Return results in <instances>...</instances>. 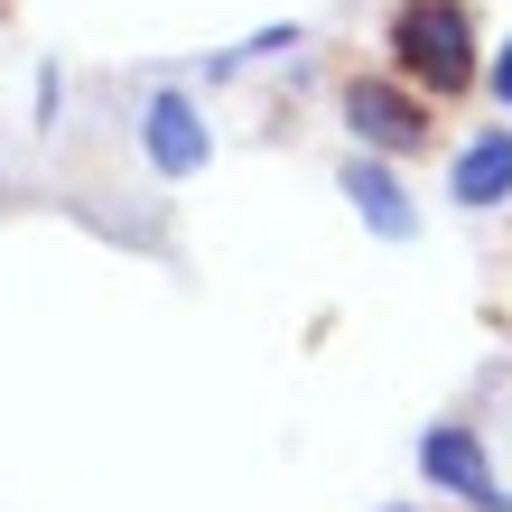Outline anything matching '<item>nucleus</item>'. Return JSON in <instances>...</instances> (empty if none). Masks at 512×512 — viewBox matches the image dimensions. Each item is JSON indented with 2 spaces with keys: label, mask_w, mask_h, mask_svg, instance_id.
Returning a JSON list of instances; mask_svg holds the SVG:
<instances>
[{
  "label": "nucleus",
  "mask_w": 512,
  "mask_h": 512,
  "mask_svg": "<svg viewBox=\"0 0 512 512\" xmlns=\"http://www.w3.org/2000/svg\"><path fill=\"white\" fill-rule=\"evenodd\" d=\"M391 75L410 84L419 103H447V94H466L475 75V19H466V0H401L391 10Z\"/></svg>",
  "instance_id": "1"
},
{
  "label": "nucleus",
  "mask_w": 512,
  "mask_h": 512,
  "mask_svg": "<svg viewBox=\"0 0 512 512\" xmlns=\"http://www.w3.org/2000/svg\"><path fill=\"white\" fill-rule=\"evenodd\" d=\"M447 196L475 205V215L503 205V196H512V131H475V140L457 149V168H447Z\"/></svg>",
  "instance_id": "6"
},
{
  "label": "nucleus",
  "mask_w": 512,
  "mask_h": 512,
  "mask_svg": "<svg viewBox=\"0 0 512 512\" xmlns=\"http://www.w3.org/2000/svg\"><path fill=\"white\" fill-rule=\"evenodd\" d=\"M485 84H494V103L512 112V38H503V56H494V66H485Z\"/></svg>",
  "instance_id": "7"
},
{
  "label": "nucleus",
  "mask_w": 512,
  "mask_h": 512,
  "mask_svg": "<svg viewBox=\"0 0 512 512\" xmlns=\"http://www.w3.org/2000/svg\"><path fill=\"white\" fill-rule=\"evenodd\" d=\"M391 512H410V503H391Z\"/></svg>",
  "instance_id": "8"
},
{
  "label": "nucleus",
  "mask_w": 512,
  "mask_h": 512,
  "mask_svg": "<svg viewBox=\"0 0 512 512\" xmlns=\"http://www.w3.org/2000/svg\"><path fill=\"white\" fill-rule=\"evenodd\" d=\"M419 475H429V494H457L466 512H512V494L494 485L485 438H475L466 419H438V429H419Z\"/></svg>",
  "instance_id": "3"
},
{
  "label": "nucleus",
  "mask_w": 512,
  "mask_h": 512,
  "mask_svg": "<svg viewBox=\"0 0 512 512\" xmlns=\"http://www.w3.org/2000/svg\"><path fill=\"white\" fill-rule=\"evenodd\" d=\"M140 149H149V168H159V177H196L205 159H215V131H205V112H196L187 94H149Z\"/></svg>",
  "instance_id": "4"
},
{
  "label": "nucleus",
  "mask_w": 512,
  "mask_h": 512,
  "mask_svg": "<svg viewBox=\"0 0 512 512\" xmlns=\"http://www.w3.org/2000/svg\"><path fill=\"white\" fill-rule=\"evenodd\" d=\"M336 187L354 196V215H364L382 243H410V233H419V205L401 196V177H391L382 159H345V177H336Z\"/></svg>",
  "instance_id": "5"
},
{
  "label": "nucleus",
  "mask_w": 512,
  "mask_h": 512,
  "mask_svg": "<svg viewBox=\"0 0 512 512\" xmlns=\"http://www.w3.org/2000/svg\"><path fill=\"white\" fill-rule=\"evenodd\" d=\"M345 131H354V149L364 159H410V149H429V103L410 94L401 75H354L345 84Z\"/></svg>",
  "instance_id": "2"
}]
</instances>
